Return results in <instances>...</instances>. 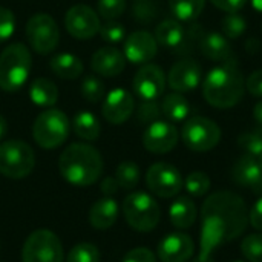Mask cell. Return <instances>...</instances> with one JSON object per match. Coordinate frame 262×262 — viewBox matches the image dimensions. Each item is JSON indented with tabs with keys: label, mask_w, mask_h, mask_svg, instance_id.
I'll list each match as a JSON object with an SVG mask.
<instances>
[{
	"label": "cell",
	"mask_w": 262,
	"mask_h": 262,
	"mask_svg": "<svg viewBox=\"0 0 262 262\" xmlns=\"http://www.w3.org/2000/svg\"><path fill=\"white\" fill-rule=\"evenodd\" d=\"M195 252L192 238L186 233H170L158 244L161 262H187Z\"/></svg>",
	"instance_id": "cell-18"
},
{
	"label": "cell",
	"mask_w": 262,
	"mask_h": 262,
	"mask_svg": "<svg viewBox=\"0 0 262 262\" xmlns=\"http://www.w3.org/2000/svg\"><path fill=\"white\" fill-rule=\"evenodd\" d=\"M181 138L184 144L195 152H207L218 146L221 140L220 126L206 117H192L186 120Z\"/></svg>",
	"instance_id": "cell-9"
},
{
	"label": "cell",
	"mask_w": 262,
	"mask_h": 262,
	"mask_svg": "<svg viewBox=\"0 0 262 262\" xmlns=\"http://www.w3.org/2000/svg\"><path fill=\"white\" fill-rule=\"evenodd\" d=\"M66 262H100V252L91 243H80L71 249Z\"/></svg>",
	"instance_id": "cell-31"
},
{
	"label": "cell",
	"mask_w": 262,
	"mask_h": 262,
	"mask_svg": "<svg viewBox=\"0 0 262 262\" xmlns=\"http://www.w3.org/2000/svg\"><path fill=\"white\" fill-rule=\"evenodd\" d=\"M124 54L117 48H101L92 55L91 60L92 71L101 77H117L124 71Z\"/></svg>",
	"instance_id": "cell-20"
},
{
	"label": "cell",
	"mask_w": 262,
	"mask_h": 262,
	"mask_svg": "<svg viewBox=\"0 0 262 262\" xmlns=\"http://www.w3.org/2000/svg\"><path fill=\"white\" fill-rule=\"evenodd\" d=\"M249 223L253 226V229L262 232V196L255 203L249 213Z\"/></svg>",
	"instance_id": "cell-43"
},
{
	"label": "cell",
	"mask_w": 262,
	"mask_h": 262,
	"mask_svg": "<svg viewBox=\"0 0 262 262\" xmlns=\"http://www.w3.org/2000/svg\"><path fill=\"white\" fill-rule=\"evenodd\" d=\"M259 161H261V166H262V157H261V158H259Z\"/></svg>",
	"instance_id": "cell-49"
},
{
	"label": "cell",
	"mask_w": 262,
	"mask_h": 262,
	"mask_svg": "<svg viewBox=\"0 0 262 262\" xmlns=\"http://www.w3.org/2000/svg\"><path fill=\"white\" fill-rule=\"evenodd\" d=\"M239 147L247 154L255 158L262 157V130H253V132H246L238 138Z\"/></svg>",
	"instance_id": "cell-33"
},
{
	"label": "cell",
	"mask_w": 262,
	"mask_h": 262,
	"mask_svg": "<svg viewBox=\"0 0 262 262\" xmlns=\"http://www.w3.org/2000/svg\"><path fill=\"white\" fill-rule=\"evenodd\" d=\"M206 0H169L170 12L180 21H195L203 9Z\"/></svg>",
	"instance_id": "cell-28"
},
{
	"label": "cell",
	"mask_w": 262,
	"mask_h": 262,
	"mask_svg": "<svg viewBox=\"0 0 262 262\" xmlns=\"http://www.w3.org/2000/svg\"><path fill=\"white\" fill-rule=\"evenodd\" d=\"M221 28H223V35L224 37L235 40V38H239L246 32L247 23H246L243 15H239L236 12H230L223 18Z\"/></svg>",
	"instance_id": "cell-30"
},
{
	"label": "cell",
	"mask_w": 262,
	"mask_h": 262,
	"mask_svg": "<svg viewBox=\"0 0 262 262\" xmlns=\"http://www.w3.org/2000/svg\"><path fill=\"white\" fill-rule=\"evenodd\" d=\"M100 35L104 41H109V43H118V41H123L124 37H126V29L121 23L118 21H114V20H107L104 25L100 26Z\"/></svg>",
	"instance_id": "cell-37"
},
{
	"label": "cell",
	"mask_w": 262,
	"mask_h": 262,
	"mask_svg": "<svg viewBox=\"0 0 262 262\" xmlns=\"http://www.w3.org/2000/svg\"><path fill=\"white\" fill-rule=\"evenodd\" d=\"M81 94L89 103H98L104 98V84L95 75H88L81 83Z\"/></svg>",
	"instance_id": "cell-32"
},
{
	"label": "cell",
	"mask_w": 262,
	"mask_h": 262,
	"mask_svg": "<svg viewBox=\"0 0 262 262\" xmlns=\"http://www.w3.org/2000/svg\"><path fill=\"white\" fill-rule=\"evenodd\" d=\"M6 132H8V123H6V120L0 115V140L5 138Z\"/></svg>",
	"instance_id": "cell-47"
},
{
	"label": "cell",
	"mask_w": 262,
	"mask_h": 262,
	"mask_svg": "<svg viewBox=\"0 0 262 262\" xmlns=\"http://www.w3.org/2000/svg\"><path fill=\"white\" fill-rule=\"evenodd\" d=\"M63 246L60 238L48 230L32 232L21 249V262H63Z\"/></svg>",
	"instance_id": "cell-8"
},
{
	"label": "cell",
	"mask_w": 262,
	"mask_h": 262,
	"mask_svg": "<svg viewBox=\"0 0 262 262\" xmlns=\"http://www.w3.org/2000/svg\"><path fill=\"white\" fill-rule=\"evenodd\" d=\"M123 262H157V258L152 250L146 247H137L126 253Z\"/></svg>",
	"instance_id": "cell-40"
},
{
	"label": "cell",
	"mask_w": 262,
	"mask_h": 262,
	"mask_svg": "<svg viewBox=\"0 0 262 262\" xmlns=\"http://www.w3.org/2000/svg\"><path fill=\"white\" fill-rule=\"evenodd\" d=\"M246 83L236 61L221 63L213 68L203 81V94L206 101L218 109L236 106L244 95Z\"/></svg>",
	"instance_id": "cell-2"
},
{
	"label": "cell",
	"mask_w": 262,
	"mask_h": 262,
	"mask_svg": "<svg viewBox=\"0 0 262 262\" xmlns=\"http://www.w3.org/2000/svg\"><path fill=\"white\" fill-rule=\"evenodd\" d=\"M135 103L132 94L126 89L117 88L106 95L101 112L106 121H109L111 124H123L132 115Z\"/></svg>",
	"instance_id": "cell-17"
},
{
	"label": "cell",
	"mask_w": 262,
	"mask_h": 262,
	"mask_svg": "<svg viewBox=\"0 0 262 262\" xmlns=\"http://www.w3.org/2000/svg\"><path fill=\"white\" fill-rule=\"evenodd\" d=\"M233 181L252 189L255 193L262 195V166L259 158L252 155H243L233 166Z\"/></svg>",
	"instance_id": "cell-19"
},
{
	"label": "cell",
	"mask_w": 262,
	"mask_h": 262,
	"mask_svg": "<svg viewBox=\"0 0 262 262\" xmlns=\"http://www.w3.org/2000/svg\"><path fill=\"white\" fill-rule=\"evenodd\" d=\"M26 38L37 54L46 55L52 52L58 45V25L49 14H35L26 23Z\"/></svg>",
	"instance_id": "cell-10"
},
{
	"label": "cell",
	"mask_w": 262,
	"mask_h": 262,
	"mask_svg": "<svg viewBox=\"0 0 262 262\" xmlns=\"http://www.w3.org/2000/svg\"><path fill=\"white\" fill-rule=\"evenodd\" d=\"M71 132V123L60 109L43 111L34 121L32 138L43 149H55L61 146Z\"/></svg>",
	"instance_id": "cell-5"
},
{
	"label": "cell",
	"mask_w": 262,
	"mask_h": 262,
	"mask_svg": "<svg viewBox=\"0 0 262 262\" xmlns=\"http://www.w3.org/2000/svg\"><path fill=\"white\" fill-rule=\"evenodd\" d=\"M198 48L201 54L213 61L227 63V61H236L235 54L232 51V46L229 43V38L218 32H204Z\"/></svg>",
	"instance_id": "cell-21"
},
{
	"label": "cell",
	"mask_w": 262,
	"mask_h": 262,
	"mask_svg": "<svg viewBox=\"0 0 262 262\" xmlns=\"http://www.w3.org/2000/svg\"><path fill=\"white\" fill-rule=\"evenodd\" d=\"M49 66L57 77L64 80H75L83 74L81 60L69 52H61L54 55L49 61Z\"/></svg>",
	"instance_id": "cell-23"
},
{
	"label": "cell",
	"mask_w": 262,
	"mask_h": 262,
	"mask_svg": "<svg viewBox=\"0 0 262 262\" xmlns=\"http://www.w3.org/2000/svg\"><path fill=\"white\" fill-rule=\"evenodd\" d=\"M126 0H98V14L106 20H115L123 15Z\"/></svg>",
	"instance_id": "cell-36"
},
{
	"label": "cell",
	"mask_w": 262,
	"mask_h": 262,
	"mask_svg": "<svg viewBox=\"0 0 262 262\" xmlns=\"http://www.w3.org/2000/svg\"><path fill=\"white\" fill-rule=\"evenodd\" d=\"M161 111L160 106L155 101H144L140 107H138V120L144 124H150L154 121L158 120Z\"/></svg>",
	"instance_id": "cell-39"
},
{
	"label": "cell",
	"mask_w": 262,
	"mask_h": 262,
	"mask_svg": "<svg viewBox=\"0 0 262 262\" xmlns=\"http://www.w3.org/2000/svg\"><path fill=\"white\" fill-rule=\"evenodd\" d=\"M161 112L166 115L167 120H170L173 123H180V121L187 120V117L190 114V104L186 100V97L181 95L180 92L169 94L164 97V100L161 103Z\"/></svg>",
	"instance_id": "cell-27"
},
{
	"label": "cell",
	"mask_w": 262,
	"mask_h": 262,
	"mask_svg": "<svg viewBox=\"0 0 262 262\" xmlns=\"http://www.w3.org/2000/svg\"><path fill=\"white\" fill-rule=\"evenodd\" d=\"M118 218V204L111 196L98 200L89 212V223L97 230L111 229Z\"/></svg>",
	"instance_id": "cell-22"
},
{
	"label": "cell",
	"mask_w": 262,
	"mask_h": 262,
	"mask_svg": "<svg viewBox=\"0 0 262 262\" xmlns=\"http://www.w3.org/2000/svg\"><path fill=\"white\" fill-rule=\"evenodd\" d=\"M169 216H170V223L177 227V229H189L193 226L195 220H196V207L193 204V201L187 196H180L178 200H175L169 209Z\"/></svg>",
	"instance_id": "cell-24"
},
{
	"label": "cell",
	"mask_w": 262,
	"mask_h": 262,
	"mask_svg": "<svg viewBox=\"0 0 262 262\" xmlns=\"http://www.w3.org/2000/svg\"><path fill=\"white\" fill-rule=\"evenodd\" d=\"M218 9L230 14V12H238L239 9L244 8L247 0H210Z\"/></svg>",
	"instance_id": "cell-42"
},
{
	"label": "cell",
	"mask_w": 262,
	"mask_h": 262,
	"mask_svg": "<svg viewBox=\"0 0 262 262\" xmlns=\"http://www.w3.org/2000/svg\"><path fill=\"white\" fill-rule=\"evenodd\" d=\"M123 215L126 223L137 232H152L161 218L158 203L144 192H134L123 203Z\"/></svg>",
	"instance_id": "cell-6"
},
{
	"label": "cell",
	"mask_w": 262,
	"mask_h": 262,
	"mask_svg": "<svg viewBox=\"0 0 262 262\" xmlns=\"http://www.w3.org/2000/svg\"><path fill=\"white\" fill-rule=\"evenodd\" d=\"M64 26L74 38L88 40L100 31L101 23L98 14L91 6L75 5L66 12Z\"/></svg>",
	"instance_id": "cell-12"
},
{
	"label": "cell",
	"mask_w": 262,
	"mask_h": 262,
	"mask_svg": "<svg viewBox=\"0 0 262 262\" xmlns=\"http://www.w3.org/2000/svg\"><path fill=\"white\" fill-rule=\"evenodd\" d=\"M252 6H253L258 12H262V0H252Z\"/></svg>",
	"instance_id": "cell-48"
},
{
	"label": "cell",
	"mask_w": 262,
	"mask_h": 262,
	"mask_svg": "<svg viewBox=\"0 0 262 262\" xmlns=\"http://www.w3.org/2000/svg\"><path fill=\"white\" fill-rule=\"evenodd\" d=\"M178 143V130L172 123L157 120L143 134V146L152 154H167Z\"/></svg>",
	"instance_id": "cell-14"
},
{
	"label": "cell",
	"mask_w": 262,
	"mask_h": 262,
	"mask_svg": "<svg viewBox=\"0 0 262 262\" xmlns=\"http://www.w3.org/2000/svg\"><path fill=\"white\" fill-rule=\"evenodd\" d=\"M253 117H255V120L259 123V126L262 127V100L255 106V109H253Z\"/></svg>",
	"instance_id": "cell-46"
},
{
	"label": "cell",
	"mask_w": 262,
	"mask_h": 262,
	"mask_svg": "<svg viewBox=\"0 0 262 262\" xmlns=\"http://www.w3.org/2000/svg\"><path fill=\"white\" fill-rule=\"evenodd\" d=\"M186 190L192 195V196H203L209 192L210 189V178L207 173L204 172H192L187 178H186Z\"/></svg>",
	"instance_id": "cell-34"
},
{
	"label": "cell",
	"mask_w": 262,
	"mask_h": 262,
	"mask_svg": "<svg viewBox=\"0 0 262 262\" xmlns=\"http://www.w3.org/2000/svg\"><path fill=\"white\" fill-rule=\"evenodd\" d=\"M35 166L32 147L20 140H9L0 144V173L11 180L28 177Z\"/></svg>",
	"instance_id": "cell-7"
},
{
	"label": "cell",
	"mask_w": 262,
	"mask_h": 262,
	"mask_svg": "<svg viewBox=\"0 0 262 262\" xmlns=\"http://www.w3.org/2000/svg\"><path fill=\"white\" fill-rule=\"evenodd\" d=\"M146 184L152 193L161 198L177 196L183 189V178L177 167L167 163H155L146 173Z\"/></svg>",
	"instance_id": "cell-11"
},
{
	"label": "cell",
	"mask_w": 262,
	"mask_h": 262,
	"mask_svg": "<svg viewBox=\"0 0 262 262\" xmlns=\"http://www.w3.org/2000/svg\"><path fill=\"white\" fill-rule=\"evenodd\" d=\"M249 224V210L244 200L229 190L210 195L201 212V247L215 250L224 243L238 238Z\"/></svg>",
	"instance_id": "cell-1"
},
{
	"label": "cell",
	"mask_w": 262,
	"mask_h": 262,
	"mask_svg": "<svg viewBox=\"0 0 262 262\" xmlns=\"http://www.w3.org/2000/svg\"><path fill=\"white\" fill-rule=\"evenodd\" d=\"M158 52V43L155 40V35H152L147 31H137L132 32L124 40V58L134 64H146Z\"/></svg>",
	"instance_id": "cell-15"
},
{
	"label": "cell",
	"mask_w": 262,
	"mask_h": 262,
	"mask_svg": "<svg viewBox=\"0 0 262 262\" xmlns=\"http://www.w3.org/2000/svg\"><path fill=\"white\" fill-rule=\"evenodd\" d=\"M166 88L164 71L152 63L143 64L134 77V91L143 101H155Z\"/></svg>",
	"instance_id": "cell-13"
},
{
	"label": "cell",
	"mask_w": 262,
	"mask_h": 262,
	"mask_svg": "<svg viewBox=\"0 0 262 262\" xmlns=\"http://www.w3.org/2000/svg\"><path fill=\"white\" fill-rule=\"evenodd\" d=\"M103 158L100 152L86 144H69L58 158V170L61 177L74 186H91L98 181L103 173Z\"/></svg>",
	"instance_id": "cell-3"
},
{
	"label": "cell",
	"mask_w": 262,
	"mask_h": 262,
	"mask_svg": "<svg viewBox=\"0 0 262 262\" xmlns=\"http://www.w3.org/2000/svg\"><path fill=\"white\" fill-rule=\"evenodd\" d=\"M29 98L40 107H51L58 100V88L49 78H37L29 88Z\"/></svg>",
	"instance_id": "cell-25"
},
{
	"label": "cell",
	"mask_w": 262,
	"mask_h": 262,
	"mask_svg": "<svg viewBox=\"0 0 262 262\" xmlns=\"http://www.w3.org/2000/svg\"><path fill=\"white\" fill-rule=\"evenodd\" d=\"M100 189H101V192H103L104 196H111V195H115V193L118 192L120 186H118L115 177H114V178H112V177H107V178H104V180L101 181Z\"/></svg>",
	"instance_id": "cell-44"
},
{
	"label": "cell",
	"mask_w": 262,
	"mask_h": 262,
	"mask_svg": "<svg viewBox=\"0 0 262 262\" xmlns=\"http://www.w3.org/2000/svg\"><path fill=\"white\" fill-rule=\"evenodd\" d=\"M201 80H203L201 66L193 58H183L177 61L167 75L169 88H172L177 92L193 91L200 86Z\"/></svg>",
	"instance_id": "cell-16"
},
{
	"label": "cell",
	"mask_w": 262,
	"mask_h": 262,
	"mask_svg": "<svg viewBox=\"0 0 262 262\" xmlns=\"http://www.w3.org/2000/svg\"><path fill=\"white\" fill-rule=\"evenodd\" d=\"M138 2H144V0H138Z\"/></svg>",
	"instance_id": "cell-51"
},
{
	"label": "cell",
	"mask_w": 262,
	"mask_h": 262,
	"mask_svg": "<svg viewBox=\"0 0 262 262\" xmlns=\"http://www.w3.org/2000/svg\"><path fill=\"white\" fill-rule=\"evenodd\" d=\"M115 180L124 190H132L140 181V169L134 161H123L115 170Z\"/></svg>",
	"instance_id": "cell-29"
},
{
	"label": "cell",
	"mask_w": 262,
	"mask_h": 262,
	"mask_svg": "<svg viewBox=\"0 0 262 262\" xmlns=\"http://www.w3.org/2000/svg\"><path fill=\"white\" fill-rule=\"evenodd\" d=\"M72 129H74V134L84 141L97 140L100 137V132H101V126H100L98 118L88 111H81L74 117Z\"/></svg>",
	"instance_id": "cell-26"
},
{
	"label": "cell",
	"mask_w": 262,
	"mask_h": 262,
	"mask_svg": "<svg viewBox=\"0 0 262 262\" xmlns=\"http://www.w3.org/2000/svg\"><path fill=\"white\" fill-rule=\"evenodd\" d=\"M241 250L250 262H262V233L247 236L241 244Z\"/></svg>",
	"instance_id": "cell-35"
},
{
	"label": "cell",
	"mask_w": 262,
	"mask_h": 262,
	"mask_svg": "<svg viewBox=\"0 0 262 262\" xmlns=\"http://www.w3.org/2000/svg\"><path fill=\"white\" fill-rule=\"evenodd\" d=\"M233 262H243V261H233Z\"/></svg>",
	"instance_id": "cell-50"
},
{
	"label": "cell",
	"mask_w": 262,
	"mask_h": 262,
	"mask_svg": "<svg viewBox=\"0 0 262 262\" xmlns=\"http://www.w3.org/2000/svg\"><path fill=\"white\" fill-rule=\"evenodd\" d=\"M246 89L253 97L262 98V69H258L249 75V78L246 81Z\"/></svg>",
	"instance_id": "cell-41"
},
{
	"label": "cell",
	"mask_w": 262,
	"mask_h": 262,
	"mask_svg": "<svg viewBox=\"0 0 262 262\" xmlns=\"http://www.w3.org/2000/svg\"><path fill=\"white\" fill-rule=\"evenodd\" d=\"M32 57L23 43H12L0 54V89L15 92L21 89L31 72Z\"/></svg>",
	"instance_id": "cell-4"
},
{
	"label": "cell",
	"mask_w": 262,
	"mask_h": 262,
	"mask_svg": "<svg viewBox=\"0 0 262 262\" xmlns=\"http://www.w3.org/2000/svg\"><path fill=\"white\" fill-rule=\"evenodd\" d=\"M193 262H215L213 258V252L212 250H207V249H203L200 250V255L193 259Z\"/></svg>",
	"instance_id": "cell-45"
},
{
	"label": "cell",
	"mask_w": 262,
	"mask_h": 262,
	"mask_svg": "<svg viewBox=\"0 0 262 262\" xmlns=\"http://www.w3.org/2000/svg\"><path fill=\"white\" fill-rule=\"evenodd\" d=\"M15 31V17L14 12L8 8L0 6V43L9 40Z\"/></svg>",
	"instance_id": "cell-38"
}]
</instances>
